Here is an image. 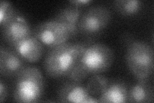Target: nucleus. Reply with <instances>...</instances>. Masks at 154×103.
Here are the masks:
<instances>
[{
	"label": "nucleus",
	"instance_id": "obj_1",
	"mask_svg": "<svg viewBox=\"0 0 154 103\" xmlns=\"http://www.w3.org/2000/svg\"><path fill=\"white\" fill-rule=\"evenodd\" d=\"M114 52L107 45L93 43L86 47L77 65L67 76L69 81L82 82L89 75L101 74L109 69Z\"/></svg>",
	"mask_w": 154,
	"mask_h": 103
},
{
	"label": "nucleus",
	"instance_id": "obj_2",
	"mask_svg": "<svg viewBox=\"0 0 154 103\" xmlns=\"http://www.w3.org/2000/svg\"><path fill=\"white\" fill-rule=\"evenodd\" d=\"M88 46L86 43L67 41L51 48L44 61L46 74L55 79L67 77L77 65Z\"/></svg>",
	"mask_w": 154,
	"mask_h": 103
},
{
	"label": "nucleus",
	"instance_id": "obj_3",
	"mask_svg": "<svg viewBox=\"0 0 154 103\" xmlns=\"http://www.w3.org/2000/svg\"><path fill=\"white\" fill-rule=\"evenodd\" d=\"M125 61L136 81H149L154 70L153 49L144 41L127 37Z\"/></svg>",
	"mask_w": 154,
	"mask_h": 103
},
{
	"label": "nucleus",
	"instance_id": "obj_4",
	"mask_svg": "<svg viewBox=\"0 0 154 103\" xmlns=\"http://www.w3.org/2000/svg\"><path fill=\"white\" fill-rule=\"evenodd\" d=\"M45 79L35 66H27L16 77L13 99L16 102H39L45 92Z\"/></svg>",
	"mask_w": 154,
	"mask_h": 103
},
{
	"label": "nucleus",
	"instance_id": "obj_5",
	"mask_svg": "<svg viewBox=\"0 0 154 103\" xmlns=\"http://www.w3.org/2000/svg\"><path fill=\"white\" fill-rule=\"evenodd\" d=\"M110 10L103 6L89 8L80 18L78 30L80 35L91 39L102 34L111 21Z\"/></svg>",
	"mask_w": 154,
	"mask_h": 103
},
{
	"label": "nucleus",
	"instance_id": "obj_6",
	"mask_svg": "<svg viewBox=\"0 0 154 103\" xmlns=\"http://www.w3.org/2000/svg\"><path fill=\"white\" fill-rule=\"evenodd\" d=\"M32 35L44 46L50 49L68 41L70 33L64 24L50 19L41 22L33 28Z\"/></svg>",
	"mask_w": 154,
	"mask_h": 103
},
{
	"label": "nucleus",
	"instance_id": "obj_7",
	"mask_svg": "<svg viewBox=\"0 0 154 103\" xmlns=\"http://www.w3.org/2000/svg\"><path fill=\"white\" fill-rule=\"evenodd\" d=\"M58 102L76 103H96L98 99L91 95L82 82L68 81L62 85L57 94Z\"/></svg>",
	"mask_w": 154,
	"mask_h": 103
},
{
	"label": "nucleus",
	"instance_id": "obj_8",
	"mask_svg": "<svg viewBox=\"0 0 154 103\" xmlns=\"http://www.w3.org/2000/svg\"><path fill=\"white\" fill-rule=\"evenodd\" d=\"M26 63H35L39 61L45 52V46L31 35L9 46Z\"/></svg>",
	"mask_w": 154,
	"mask_h": 103
},
{
	"label": "nucleus",
	"instance_id": "obj_9",
	"mask_svg": "<svg viewBox=\"0 0 154 103\" xmlns=\"http://www.w3.org/2000/svg\"><path fill=\"white\" fill-rule=\"evenodd\" d=\"M3 40L11 46L32 35V30L26 19L21 14L17 15L2 27Z\"/></svg>",
	"mask_w": 154,
	"mask_h": 103
},
{
	"label": "nucleus",
	"instance_id": "obj_10",
	"mask_svg": "<svg viewBox=\"0 0 154 103\" xmlns=\"http://www.w3.org/2000/svg\"><path fill=\"white\" fill-rule=\"evenodd\" d=\"M27 66L26 63L11 48H0V73L3 77H16Z\"/></svg>",
	"mask_w": 154,
	"mask_h": 103
},
{
	"label": "nucleus",
	"instance_id": "obj_11",
	"mask_svg": "<svg viewBox=\"0 0 154 103\" xmlns=\"http://www.w3.org/2000/svg\"><path fill=\"white\" fill-rule=\"evenodd\" d=\"M82 14V8L70 4L62 8L51 19L64 24L68 29L71 39H74L79 34L78 24Z\"/></svg>",
	"mask_w": 154,
	"mask_h": 103
},
{
	"label": "nucleus",
	"instance_id": "obj_12",
	"mask_svg": "<svg viewBox=\"0 0 154 103\" xmlns=\"http://www.w3.org/2000/svg\"><path fill=\"white\" fill-rule=\"evenodd\" d=\"M128 87L123 81L115 80L108 83L102 94L98 97L99 102H127Z\"/></svg>",
	"mask_w": 154,
	"mask_h": 103
},
{
	"label": "nucleus",
	"instance_id": "obj_13",
	"mask_svg": "<svg viewBox=\"0 0 154 103\" xmlns=\"http://www.w3.org/2000/svg\"><path fill=\"white\" fill-rule=\"evenodd\" d=\"M153 101V88L149 81H137L128 91L127 102L149 103Z\"/></svg>",
	"mask_w": 154,
	"mask_h": 103
},
{
	"label": "nucleus",
	"instance_id": "obj_14",
	"mask_svg": "<svg viewBox=\"0 0 154 103\" xmlns=\"http://www.w3.org/2000/svg\"><path fill=\"white\" fill-rule=\"evenodd\" d=\"M143 2L138 0H116L113 7L119 14L123 17H133L141 11Z\"/></svg>",
	"mask_w": 154,
	"mask_h": 103
},
{
	"label": "nucleus",
	"instance_id": "obj_15",
	"mask_svg": "<svg viewBox=\"0 0 154 103\" xmlns=\"http://www.w3.org/2000/svg\"><path fill=\"white\" fill-rule=\"evenodd\" d=\"M109 83L108 79L105 76L100 74L93 75L88 81L85 86L89 94L94 97L102 94V93L107 86Z\"/></svg>",
	"mask_w": 154,
	"mask_h": 103
},
{
	"label": "nucleus",
	"instance_id": "obj_16",
	"mask_svg": "<svg viewBox=\"0 0 154 103\" xmlns=\"http://www.w3.org/2000/svg\"><path fill=\"white\" fill-rule=\"evenodd\" d=\"M19 12H17L12 4L7 1L0 2V24L1 28L5 25L15 18Z\"/></svg>",
	"mask_w": 154,
	"mask_h": 103
},
{
	"label": "nucleus",
	"instance_id": "obj_17",
	"mask_svg": "<svg viewBox=\"0 0 154 103\" xmlns=\"http://www.w3.org/2000/svg\"><path fill=\"white\" fill-rule=\"evenodd\" d=\"M8 88L7 85L2 80L0 81V102H3L8 97Z\"/></svg>",
	"mask_w": 154,
	"mask_h": 103
},
{
	"label": "nucleus",
	"instance_id": "obj_18",
	"mask_svg": "<svg viewBox=\"0 0 154 103\" xmlns=\"http://www.w3.org/2000/svg\"><path fill=\"white\" fill-rule=\"evenodd\" d=\"M91 2H92V1H91V0H75V1H70L69 3L82 8V7L88 5Z\"/></svg>",
	"mask_w": 154,
	"mask_h": 103
}]
</instances>
